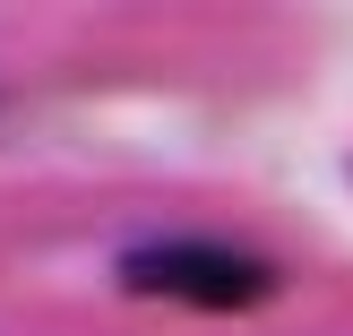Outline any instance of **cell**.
Listing matches in <instances>:
<instances>
[{
	"label": "cell",
	"mask_w": 353,
	"mask_h": 336,
	"mask_svg": "<svg viewBox=\"0 0 353 336\" xmlns=\"http://www.w3.org/2000/svg\"><path fill=\"white\" fill-rule=\"evenodd\" d=\"M121 285L147 302H181V310H259L276 302V268L241 241H207V233H172V241H138L121 259Z\"/></svg>",
	"instance_id": "6da1fadb"
}]
</instances>
